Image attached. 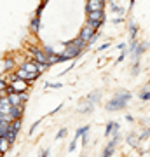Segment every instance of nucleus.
I'll return each instance as SVG.
<instances>
[{
    "instance_id": "19",
    "label": "nucleus",
    "mask_w": 150,
    "mask_h": 157,
    "mask_svg": "<svg viewBox=\"0 0 150 157\" xmlns=\"http://www.w3.org/2000/svg\"><path fill=\"white\" fill-rule=\"evenodd\" d=\"M131 73H133V75H138V73H140V59H134V61H133Z\"/></svg>"
},
{
    "instance_id": "17",
    "label": "nucleus",
    "mask_w": 150,
    "mask_h": 157,
    "mask_svg": "<svg viewBox=\"0 0 150 157\" xmlns=\"http://www.w3.org/2000/svg\"><path fill=\"white\" fill-rule=\"evenodd\" d=\"M11 147V141H9V138L7 136H0V148L4 150V154L7 152V148Z\"/></svg>"
},
{
    "instance_id": "27",
    "label": "nucleus",
    "mask_w": 150,
    "mask_h": 157,
    "mask_svg": "<svg viewBox=\"0 0 150 157\" xmlns=\"http://www.w3.org/2000/svg\"><path fill=\"white\" fill-rule=\"evenodd\" d=\"M126 121H128V122H133V121H134V117H133V115H129V113H128V115H126Z\"/></svg>"
},
{
    "instance_id": "8",
    "label": "nucleus",
    "mask_w": 150,
    "mask_h": 157,
    "mask_svg": "<svg viewBox=\"0 0 150 157\" xmlns=\"http://www.w3.org/2000/svg\"><path fill=\"white\" fill-rule=\"evenodd\" d=\"M147 49H148V42H145V40H143V42H138L136 49H134L129 56L133 58V61H134V59H140V58H141V54H143Z\"/></svg>"
},
{
    "instance_id": "15",
    "label": "nucleus",
    "mask_w": 150,
    "mask_h": 157,
    "mask_svg": "<svg viewBox=\"0 0 150 157\" xmlns=\"http://www.w3.org/2000/svg\"><path fill=\"white\" fill-rule=\"evenodd\" d=\"M100 96H101L100 91H94V93H91V94L86 98V103H89V105H96L98 100H100Z\"/></svg>"
},
{
    "instance_id": "5",
    "label": "nucleus",
    "mask_w": 150,
    "mask_h": 157,
    "mask_svg": "<svg viewBox=\"0 0 150 157\" xmlns=\"http://www.w3.org/2000/svg\"><path fill=\"white\" fill-rule=\"evenodd\" d=\"M119 140H121V135L119 133H113V138H112L108 143H106V147H105V150H103V157H110L113 152H115V148H117V143H119Z\"/></svg>"
},
{
    "instance_id": "3",
    "label": "nucleus",
    "mask_w": 150,
    "mask_h": 157,
    "mask_svg": "<svg viewBox=\"0 0 150 157\" xmlns=\"http://www.w3.org/2000/svg\"><path fill=\"white\" fill-rule=\"evenodd\" d=\"M103 21H105V12H103V11L87 12V21H86V25L93 26L94 30H100L101 25H103Z\"/></svg>"
},
{
    "instance_id": "18",
    "label": "nucleus",
    "mask_w": 150,
    "mask_h": 157,
    "mask_svg": "<svg viewBox=\"0 0 150 157\" xmlns=\"http://www.w3.org/2000/svg\"><path fill=\"white\" fill-rule=\"evenodd\" d=\"M140 100L141 101H150V91H147V89L140 91Z\"/></svg>"
},
{
    "instance_id": "22",
    "label": "nucleus",
    "mask_w": 150,
    "mask_h": 157,
    "mask_svg": "<svg viewBox=\"0 0 150 157\" xmlns=\"http://www.w3.org/2000/svg\"><path fill=\"white\" fill-rule=\"evenodd\" d=\"M87 141H89V131H86V133L82 135V145L86 147V143H87Z\"/></svg>"
},
{
    "instance_id": "4",
    "label": "nucleus",
    "mask_w": 150,
    "mask_h": 157,
    "mask_svg": "<svg viewBox=\"0 0 150 157\" xmlns=\"http://www.w3.org/2000/svg\"><path fill=\"white\" fill-rule=\"evenodd\" d=\"M19 128H21V122H19V119H12V122H9V126H7V138H9V141H14L16 140L17 133H19Z\"/></svg>"
},
{
    "instance_id": "24",
    "label": "nucleus",
    "mask_w": 150,
    "mask_h": 157,
    "mask_svg": "<svg viewBox=\"0 0 150 157\" xmlns=\"http://www.w3.org/2000/svg\"><path fill=\"white\" fill-rule=\"evenodd\" d=\"M65 136H67V129H61V131L58 133V136H56V138H65Z\"/></svg>"
},
{
    "instance_id": "21",
    "label": "nucleus",
    "mask_w": 150,
    "mask_h": 157,
    "mask_svg": "<svg viewBox=\"0 0 150 157\" xmlns=\"http://www.w3.org/2000/svg\"><path fill=\"white\" fill-rule=\"evenodd\" d=\"M86 131H89V126H82V128H79L77 133H75V138H80V136H82Z\"/></svg>"
},
{
    "instance_id": "28",
    "label": "nucleus",
    "mask_w": 150,
    "mask_h": 157,
    "mask_svg": "<svg viewBox=\"0 0 150 157\" xmlns=\"http://www.w3.org/2000/svg\"><path fill=\"white\" fill-rule=\"evenodd\" d=\"M124 21V17H117V19H113V23H115V25H119V23H122Z\"/></svg>"
},
{
    "instance_id": "20",
    "label": "nucleus",
    "mask_w": 150,
    "mask_h": 157,
    "mask_svg": "<svg viewBox=\"0 0 150 157\" xmlns=\"http://www.w3.org/2000/svg\"><path fill=\"white\" fill-rule=\"evenodd\" d=\"M39 25H40V16H35L32 21V32H39Z\"/></svg>"
},
{
    "instance_id": "10",
    "label": "nucleus",
    "mask_w": 150,
    "mask_h": 157,
    "mask_svg": "<svg viewBox=\"0 0 150 157\" xmlns=\"http://www.w3.org/2000/svg\"><path fill=\"white\" fill-rule=\"evenodd\" d=\"M16 75H17L19 78H25V80H30V82H33L35 78H39L40 73H32V72H28L26 68H23V67H21V68H19V70L16 72Z\"/></svg>"
},
{
    "instance_id": "23",
    "label": "nucleus",
    "mask_w": 150,
    "mask_h": 157,
    "mask_svg": "<svg viewBox=\"0 0 150 157\" xmlns=\"http://www.w3.org/2000/svg\"><path fill=\"white\" fill-rule=\"evenodd\" d=\"M126 54H128V51H121V56L117 58V63H121V61H124V58H126Z\"/></svg>"
},
{
    "instance_id": "14",
    "label": "nucleus",
    "mask_w": 150,
    "mask_h": 157,
    "mask_svg": "<svg viewBox=\"0 0 150 157\" xmlns=\"http://www.w3.org/2000/svg\"><path fill=\"white\" fill-rule=\"evenodd\" d=\"M21 113H23V105H12L11 108V119H21Z\"/></svg>"
},
{
    "instance_id": "9",
    "label": "nucleus",
    "mask_w": 150,
    "mask_h": 157,
    "mask_svg": "<svg viewBox=\"0 0 150 157\" xmlns=\"http://www.w3.org/2000/svg\"><path fill=\"white\" fill-rule=\"evenodd\" d=\"M11 87H12V91H16V93H23V91L28 89V80L17 77V78H14V80H12Z\"/></svg>"
},
{
    "instance_id": "12",
    "label": "nucleus",
    "mask_w": 150,
    "mask_h": 157,
    "mask_svg": "<svg viewBox=\"0 0 150 157\" xmlns=\"http://www.w3.org/2000/svg\"><path fill=\"white\" fill-rule=\"evenodd\" d=\"M128 32H129V40H136V39H138V32H140V26H138V25H136V23H134V21H129Z\"/></svg>"
},
{
    "instance_id": "26",
    "label": "nucleus",
    "mask_w": 150,
    "mask_h": 157,
    "mask_svg": "<svg viewBox=\"0 0 150 157\" xmlns=\"http://www.w3.org/2000/svg\"><path fill=\"white\" fill-rule=\"evenodd\" d=\"M108 47H110V44H108V42H106V44L100 45V51H105V49H108Z\"/></svg>"
},
{
    "instance_id": "7",
    "label": "nucleus",
    "mask_w": 150,
    "mask_h": 157,
    "mask_svg": "<svg viewBox=\"0 0 150 157\" xmlns=\"http://www.w3.org/2000/svg\"><path fill=\"white\" fill-rule=\"evenodd\" d=\"M105 9V2L103 0H87L86 4V11L93 12V11H103Z\"/></svg>"
},
{
    "instance_id": "25",
    "label": "nucleus",
    "mask_w": 150,
    "mask_h": 157,
    "mask_svg": "<svg viewBox=\"0 0 150 157\" xmlns=\"http://www.w3.org/2000/svg\"><path fill=\"white\" fill-rule=\"evenodd\" d=\"M6 82H4V80H0V94H2V93H4V91H6Z\"/></svg>"
},
{
    "instance_id": "13",
    "label": "nucleus",
    "mask_w": 150,
    "mask_h": 157,
    "mask_svg": "<svg viewBox=\"0 0 150 157\" xmlns=\"http://www.w3.org/2000/svg\"><path fill=\"white\" fill-rule=\"evenodd\" d=\"M119 129H121V124L117 122V121H110V122L106 124L105 135L106 136H112V133H119Z\"/></svg>"
},
{
    "instance_id": "2",
    "label": "nucleus",
    "mask_w": 150,
    "mask_h": 157,
    "mask_svg": "<svg viewBox=\"0 0 150 157\" xmlns=\"http://www.w3.org/2000/svg\"><path fill=\"white\" fill-rule=\"evenodd\" d=\"M86 47H87V42H84L80 37H77L75 40L65 44V52H63V56L67 58V59H73V58H77Z\"/></svg>"
},
{
    "instance_id": "32",
    "label": "nucleus",
    "mask_w": 150,
    "mask_h": 157,
    "mask_svg": "<svg viewBox=\"0 0 150 157\" xmlns=\"http://www.w3.org/2000/svg\"><path fill=\"white\" fill-rule=\"evenodd\" d=\"M103 2H106V0H103Z\"/></svg>"
},
{
    "instance_id": "11",
    "label": "nucleus",
    "mask_w": 150,
    "mask_h": 157,
    "mask_svg": "<svg viewBox=\"0 0 150 157\" xmlns=\"http://www.w3.org/2000/svg\"><path fill=\"white\" fill-rule=\"evenodd\" d=\"M126 141H128V143L133 147V148H138V150H141V148H140V143H141V140H140V135H138V133H129V135L126 136Z\"/></svg>"
},
{
    "instance_id": "1",
    "label": "nucleus",
    "mask_w": 150,
    "mask_h": 157,
    "mask_svg": "<svg viewBox=\"0 0 150 157\" xmlns=\"http://www.w3.org/2000/svg\"><path fill=\"white\" fill-rule=\"evenodd\" d=\"M131 98H133V94H131L129 91H121V93H117V94L106 103V110H108V112L124 110V108L128 107V103L131 101Z\"/></svg>"
},
{
    "instance_id": "29",
    "label": "nucleus",
    "mask_w": 150,
    "mask_h": 157,
    "mask_svg": "<svg viewBox=\"0 0 150 157\" xmlns=\"http://www.w3.org/2000/svg\"><path fill=\"white\" fill-rule=\"evenodd\" d=\"M117 47H119V51H126V44H119Z\"/></svg>"
},
{
    "instance_id": "31",
    "label": "nucleus",
    "mask_w": 150,
    "mask_h": 157,
    "mask_svg": "<svg viewBox=\"0 0 150 157\" xmlns=\"http://www.w3.org/2000/svg\"><path fill=\"white\" fill-rule=\"evenodd\" d=\"M2 154H4V150H2V148H0V155H2Z\"/></svg>"
},
{
    "instance_id": "30",
    "label": "nucleus",
    "mask_w": 150,
    "mask_h": 157,
    "mask_svg": "<svg viewBox=\"0 0 150 157\" xmlns=\"http://www.w3.org/2000/svg\"><path fill=\"white\" fill-rule=\"evenodd\" d=\"M134 2H136V0H129V11L134 7Z\"/></svg>"
},
{
    "instance_id": "6",
    "label": "nucleus",
    "mask_w": 150,
    "mask_h": 157,
    "mask_svg": "<svg viewBox=\"0 0 150 157\" xmlns=\"http://www.w3.org/2000/svg\"><path fill=\"white\" fill-rule=\"evenodd\" d=\"M96 32H98V30H94L93 26H89V25H84V28L80 30V35H79V37H80L84 42H89V40L94 37Z\"/></svg>"
},
{
    "instance_id": "16",
    "label": "nucleus",
    "mask_w": 150,
    "mask_h": 157,
    "mask_svg": "<svg viewBox=\"0 0 150 157\" xmlns=\"http://www.w3.org/2000/svg\"><path fill=\"white\" fill-rule=\"evenodd\" d=\"M23 68H26L28 72H32V73H40L39 70H37V65H35V61H33V59H32V61L23 63Z\"/></svg>"
}]
</instances>
